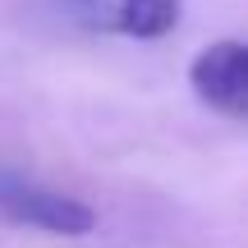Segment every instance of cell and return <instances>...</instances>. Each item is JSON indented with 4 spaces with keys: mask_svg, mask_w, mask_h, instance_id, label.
<instances>
[{
    "mask_svg": "<svg viewBox=\"0 0 248 248\" xmlns=\"http://www.w3.org/2000/svg\"><path fill=\"white\" fill-rule=\"evenodd\" d=\"M0 216L14 225H32V230H46V234H88L97 225L88 202L78 198H64V193H51L42 184H28V179L0 170Z\"/></svg>",
    "mask_w": 248,
    "mask_h": 248,
    "instance_id": "obj_1",
    "label": "cell"
},
{
    "mask_svg": "<svg viewBox=\"0 0 248 248\" xmlns=\"http://www.w3.org/2000/svg\"><path fill=\"white\" fill-rule=\"evenodd\" d=\"M193 92L221 115L248 120V42H216L188 69Z\"/></svg>",
    "mask_w": 248,
    "mask_h": 248,
    "instance_id": "obj_2",
    "label": "cell"
},
{
    "mask_svg": "<svg viewBox=\"0 0 248 248\" xmlns=\"http://www.w3.org/2000/svg\"><path fill=\"white\" fill-rule=\"evenodd\" d=\"M78 5L92 23L124 37H142V42L175 32L179 23V0H78Z\"/></svg>",
    "mask_w": 248,
    "mask_h": 248,
    "instance_id": "obj_3",
    "label": "cell"
}]
</instances>
